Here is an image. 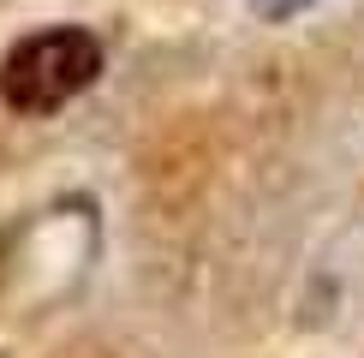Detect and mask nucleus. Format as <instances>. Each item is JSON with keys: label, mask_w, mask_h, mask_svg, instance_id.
<instances>
[{"label": "nucleus", "mask_w": 364, "mask_h": 358, "mask_svg": "<svg viewBox=\"0 0 364 358\" xmlns=\"http://www.w3.org/2000/svg\"><path fill=\"white\" fill-rule=\"evenodd\" d=\"M251 6H257V12H263V18H269V24H281V18H293V12H305V6H311V0H251Z\"/></svg>", "instance_id": "2"}, {"label": "nucleus", "mask_w": 364, "mask_h": 358, "mask_svg": "<svg viewBox=\"0 0 364 358\" xmlns=\"http://www.w3.org/2000/svg\"><path fill=\"white\" fill-rule=\"evenodd\" d=\"M108 66V48H102L96 30L84 24H48L36 36L12 42L6 60H0V102L12 114H60L66 102H78L90 84Z\"/></svg>", "instance_id": "1"}]
</instances>
